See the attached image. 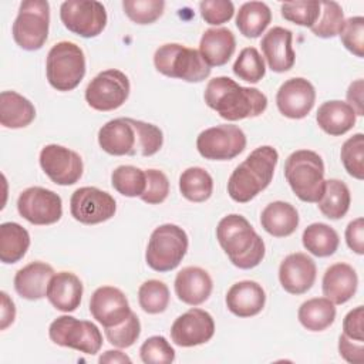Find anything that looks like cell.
<instances>
[{
	"label": "cell",
	"mask_w": 364,
	"mask_h": 364,
	"mask_svg": "<svg viewBox=\"0 0 364 364\" xmlns=\"http://www.w3.org/2000/svg\"><path fill=\"white\" fill-rule=\"evenodd\" d=\"M215 334L213 317L198 307L181 314L171 326V338L179 347H195L208 343Z\"/></svg>",
	"instance_id": "obj_17"
},
{
	"label": "cell",
	"mask_w": 364,
	"mask_h": 364,
	"mask_svg": "<svg viewBox=\"0 0 364 364\" xmlns=\"http://www.w3.org/2000/svg\"><path fill=\"white\" fill-rule=\"evenodd\" d=\"M301 242L304 249L311 255L317 257H327L337 250L340 237L338 233L327 223L316 222L303 230Z\"/></svg>",
	"instance_id": "obj_34"
},
{
	"label": "cell",
	"mask_w": 364,
	"mask_h": 364,
	"mask_svg": "<svg viewBox=\"0 0 364 364\" xmlns=\"http://www.w3.org/2000/svg\"><path fill=\"white\" fill-rule=\"evenodd\" d=\"M138 301L145 313L159 314L169 304V289L161 280H146L138 289Z\"/></svg>",
	"instance_id": "obj_38"
},
{
	"label": "cell",
	"mask_w": 364,
	"mask_h": 364,
	"mask_svg": "<svg viewBox=\"0 0 364 364\" xmlns=\"http://www.w3.org/2000/svg\"><path fill=\"white\" fill-rule=\"evenodd\" d=\"M277 161L279 154L270 145L253 149L229 176V196L237 203H246L256 198L270 185Z\"/></svg>",
	"instance_id": "obj_3"
},
{
	"label": "cell",
	"mask_w": 364,
	"mask_h": 364,
	"mask_svg": "<svg viewBox=\"0 0 364 364\" xmlns=\"http://www.w3.org/2000/svg\"><path fill=\"white\" fill-rule=\"evenodd\" d=\"M38 161L44 173L57 185H74L82 176L81 156L67 146L48 144L40 151Z\"/></svg>",
	"instance_id": "obj_16"
},
{
	"label": "cell",
	"mask_w": 364,
	"mask_h": 364,
	"mask_svg": "<svg viewBox=\"0 0 364 364\" xmlns=\"http://www.w3.org/2000/svg\"><path fill=\"white\" fill-rule=\"evenodd\" d=\"M107 340L118 348L131 347L141 334V323L138 316L131 311V314L118 326L104 328Z\"/></svg>",
	"instance_id": "obj_44"
},
{
	"label": "cell",
	"mask_w": 364,
	"mask_h": 364,
	"mask_svg": "<svg viewBox=\"0 0 364 364\" xmlns=\"http://www.w3.org/2000/svg\"><path fill=\"white\" fill-rule=\"evenodd\" d=\"M350 189L340 179H328L326 181L324 193L317 202L320 212L328 219H341L350 209Z\"/></svg>",
	"instance_id": "obj_35"
},
{
	"label": "cell",
	"mask_w": 364,
	"mask_h": 364,
	"mask_svg": "<svg viewBox=\"0 0 364 364\" xmlns=\"http://www.w3.org/2000/svg\"><path fill=\"white\" fill-rule=\"evenodd\" d=\"M48 84L57 91H71L85 75V55L80 46L71 41L54 44L46 60Z\"/></svg>",
	"instance_id": "obj_6"
},
{
	"label": "cell",
	"mask_w": 364,
	"mask_h": 364,
	"mask_svg": "<svg viewBox=\"0 0 364 364\" xmlns=\"http://www.w3.org/2000/svg\"><path fill=\"white\" fill-rule=\"evenodd\" d=\"M139 357L145 364H166L175 360V350L164 336H152L142 343Z\"/></svg>",
	"instance_id": "obj_45"
},
{
	"label": "cell",
	"mask_w": 364,
	"mask_h": 364,
	"mask_svg": "<svg viewBox=\"0 0 364 364\" xmlns=\"http://www.w3.org/2000/svg\"><path fill=\"white\" fill-rule=\"evenodd\" d=\"M111 185L124 196H141L146 186L145 171L132 165H119L111 173Z\"/></svg>",
	"instance_id": "obj_37"
},
{
	"label": "cell",
	"mask_w": 364,
	"mask_h": 364,
	"mask_svg": "<svg viewBox=\"0 0 364 364\" xmlns=\"http://www.w3.org/2000/svg\"><path fill=\"white\" fill-rule=\"evenodd\" d=\"M236 38L226 27L208 28L200 37L199 53L209 67L225 65L233 55Z\"/></svg>",
	"instance_id": "obj_27"
},
{
	"label": "cell",
	"mask_w": 364,
	"mask_h": 364,
	"mask_svg": "<svg viewBox=\"0 0 364 364\" xmlns=\"http://www.w3.org/2000/svg\"><path fill=\"white\" fill-rule=\"evenodd\" d=\"M179 191L191 202H205L212 196L213 179L210 173L200 166H191L179 176Z\"/></svg>",
	"instance_id": "obj_36"
},
{
	"label": "cell",
	"mask_w": 364,
	"mask_h": 364,
	"mask_svg": "<svg viewBox=\"0 0 364 364\" xmlns=\"http://www.w3.org/2000/svg\"><path fill=\"white\" fill-rule=\"evenodd\" d=\"M131 85L128 77L109 68L97 74L85 88V101L95 111H114L129 97Z\"/></svg>",
	"instance_id": "obj_10"
},
{
	"label": "cell",
	"mask_w": 364,
	"mask_h": 364,
	"mask_svg": "<svg viewBox=\"0 0 364 364\" xmlns=\"http://www.w3.org/2000/svg\"><path fill=\"white\" fill-rule=\"evenodd\" d=\"M188 245V235L182 228L173 223H164L151 233L145 262L155 272L173 270L185 257Z\"/></svg>",
	"instance_id": "obj_7"
},
{
	"label": "cell",
	"mask_w": 364,
	"mask_h": 364,
	"mask_svg": "<svg viewBox=\"0 0 364 364\" xmlns=\"http://www.w3.org/2000/svg\"><path fill=\"white\" fill-rule=\"evenodd\" d=\"M216 239L232 264L239 269H253L264 257L263 239L242 215L230 213L222 218L216 228Z\"/></svg>",
	"instance_id": "obj_2"
},
{
	"label": "cell",
	"mask_w": 364,
	"mask_h": 364,
	"mask_svg": "<svg viewBox=\"0 0 364 364\" xmlns=\"http://www.w3.org/2000/svg\"><path fill=\"white\" fill-rule=\"evenodd\" d=\"M200 16L210 26H220L233 17L235 6L230 0H205L199 3Z\"/></svg>",
	"instance_id": "obj_48"
},
{
	"label": "cell",
	"mask_w": 364,
	"mask_h": 364,
	"mask_svg": "<svg viewBox=\"0 0 364 364\" xmlns=\"http://www.w3.org/2000/svg\"><path fill=\"white\" fill-rule=\"evenodd\" d=\"M336 304L327 297H313L301 303L297 311L300 324L309 331H323L334 323Z\"/></svg>",
	"instance_id": "obj_32"
},
{
	"label": "cell",
	"mask_w": 364,
	"mask_h": 364,
	"mask_svg": "<svg viewBox=\"0 0 364 364\" xmlns=\"http://www.w3.org/2000/svg\"><path fill=\"white\" fill-rule=\"evenodd\" d=\"M358 277L353 266L347 263H334L326 269L321 289L324 297L334 304L347 303L357 291Z\"/></svg>",
	"instance_id": "obj_24"
},
{
	"label": "cell",
	"mask_w": 364,
	"mask_h": 364,
	"mask_svg": "<svg viewBox=\"0 0 364 364\" xmlns=\"http://www.w3.org/2000/svg\"><path fill=\"white\" fill-rule=\"evenodd\" d=\"M364 90V81L363 78H358L355 81H353L348 85L347 90V104L354 109L355 115L361 117L364 115V102H363V91Z\"/></svg>",
	"instance_id": "obj_52"
},
{
	"label": "cell",
	"mask_w": 364,
	"mask_h": 364,
	"mask_svg": "<svg viewBox=\"0 0 364 364\" xmlns=\"http://www.w3.org/2000/svg\"><path fill=\"white\" fill-rule=\"evenodd\" d=\"M30 247V235L27 229L16 222L0 225V260L13 264L21 260Z\"/></svg>",
	"instance_id": "obj_31"
},
{
	"label": "cell",
	"mask_w": 364,
	"mask_h": 364,
	"mask_svg": "<svg viewBox=\"0 0 364 364\" xmlns=\"http://www.w3.org/2000/svg\"><path fill=\"white\" fill-rule=\"evenodd\" d=\"M316 263L306 253L296 252L287 255L279 266V280L282 287L290 294H303L316 282Z\"/></svg>",
	"instance_id": "obj_20"
},
{
	"label": "cell",
	"mask_w": 364,
	"mask_h": 364,
	"mask_svg": "<svg viewBox=\"0 0 364 364\" xmlns=\"http://www.w3.org/2000/svg\"><path fill=\"white\" fill-rule=\"evenodd\" d=\"M338 353L340 355L351 364L364 363V341H357L348 338L346 334L338 337Z\"/></svg>",
	"instance_id": "obj_50"
},
{
	"label": "cell",
	"mask_w": 364,
	"mask_h": 364,
	"mask_svg": "<svg viewBox=\"0 0 364 364\" xmlns=\"http://www.w3.org/2000/svg\"><path fill=\"white\" fill-rule=\"evenodd\" d=\"M154 64L158 73L186 82H200L210 75L212 70L199 50L178 43L159 46L154 54Z\"/></svg>",
	"instance_id": "obj_5"
},
{
	"label": "cell",
	"mask_w": 364,
	"mask_h": 364,
	"mask_svg": "<svg viewBox=\"0 0 364 364\" xmlns=\"http://www.w3.org/2000/svg\"><path fill=\"white\" fill-rule=\"evenodd\" d=\"M146 186L139 196L148 205H159L169 195V179L159 169H146Z\"/></svg>",
	"instance_id": "obj_47"
},
{
	"label": "cell",
	"mask_w": 364,
	"mask_h": 364,
	"mask_svg": "<svg viewBox=\"0 0 364 364\" xmlns=\"http://www.w3.org/2000/svg\"><path fill=\"white\" fill-rule=\"evenodd\" d=\"M48 337L57 346L88 355L97 354L102 346V334L92 321L78 320L68 314L57 317L50 324Z\"/></svg>",
	"instance_id": "obj_9"
},
{
	"label": "cell",
	"mask_w": 364,
	"mask_h": 364,
	"mask_svg": "<svg viewBox=\"0 0 364 364\" xmlns=\"http://www.w3.org/2000/svg\"><path fill=\"white\" fill-rule=\"evenodd\" d=\"M50 4L46 0H26L18 7L11 34L16 44L27 51L40 50L48 37Z\"/></svg>",
	"instance_id": "obj_8"
},
{
	"label": "cell",
	"mask_w": 364,
	"mask_h": 364,
	"mask_svg": "<svg viewBox=\"0 0 364 364\" xmlns=\"http://www.w3.org/2000/svg\"><path fill=\"white\" fill-rule=\"evenodd\" d=\"M340 158L350 176L358 181L364 179V135L361 132L354 134L343 144Z\"/></svg>",
	"instance_id": "obj_41"
},
{
	"label": "cell",
	"mask_w": 364,
	"mask_h": 364,
	"mask_svg": "<svg viewBox=\"0 0 364 364\" xmlns=\"http://www.w3.org/2000/svg\"><path fill=\"white\" fill-rule=\"evenodd\" d=\"M225 301L232 314L237 317H252L263 310L266 293L257 282L242 280L230 286Z\"/></svg>",
	"instance_id": "obj_23"
},
{
	"label": "cell",
	"mask_w": 364,
	"mask_h": 364,
	"mask_svg": "<svg viewBox=\"0 0 364 364\" xmlns=\"http://www.w3.org/2000/svg\"><path fill=\"white\" fill-rule=\"evenodd\" d=\"M293 33L289 28L276 26L262 38L260 47L267 65L274 73L289 71L296 61V53L291 47Z\"/></svg>",
	"instance_id": "obj_21"
},
{
	"label": "cell",
	"mask_w": 364,
	"mask_h": 364,
	"mask_svg": "<svg viewBox=\"0 0 364 364\" xmlns=\"http://www.w3.org/2000/svg\"><path fill=\"white\" fill-rule=\"evenodd\" d=\"M347 246L357 255H364V219L357 218L346 228Z\"/></svg>",
	"instance_id": "obj_51"
},
{
	"label": "cell",
	"mask_w": 364,
	"mask_h": 364,
	"mask_svg": "<svg viewBox=\"0 0 364 364\" xmlns=\"http://www.w3.org/2000/svg\"><path fill=\"white\" fill-rule=\"evenodd\" d=\"M17 210L21 218L33 225H53L63 216V200L54 191L31 186L20 193Z\"/></svg>",
	"instance_id": "obj_13"
},
{
	"label": "cell",
	"mask_w": 364,
	"mask_h": 364,
	"mask_svg": "<svg viewBox=\"0 0 364 364\" xmlns=\"http://www.w3.org/2000/svg\"><path fill=\"white\" fill-rule=\"evenodd\" d=\"M1 296V317H0V328L6 330L10 324H13L16 318V306L13 300L9 297L6 291H0Z\"/></svg>",
	"instance_id": "obj_53"
},
{
	"label": "cell",
	"mask_w": 364,
	"mask_h": 364,
	"mask_svg": "<svg viewBox=\"0 0 364 364\" xmlns=\"http://www.w3.org/2000/svg\"><path fill=\"white\" fill-rule=\"evenodd\" d=\"M200 156L209 161H229L246 148L245 132L233 124H220L203 129L196 138Z\"/></svg>",
	"instance_id": "obj_11"
},
{
	"label": "cell",
	"mask_w": 364,
	"mask_h": 364,
	"mask_svg": "<svg viewBox=\"0 0 364 364\" xmlns=\"http://www.w3.org/2000/svg\"><path fill=\"white\" fill-rule=\"evenodd\" d=\"M98 144L109 155H141L139 119L115 118L105 122L98 131Z\"/></svg>",
	"instance_id": "obj_15"
},
{
	"label": "cell",
	"mask_w": 364,
	"mask_h": 364,
	"mask_svg": "<svg viewBox=\"0 0 364 364\" xmlns=\"http://www.w3.org/2000/svg\"><path fill=\"white\" fill-rule=\"evenodd\" d=\"M173 284L178 299L189 306L205 303L213 289V282L209 273L198 266L183 267L176 274Z\"/></svg>",
	"instance_id": "obj_22"
},
{
	"label": "cell",
	"mask_w": 364,
	"mask_h": 364,
	"mask_svg": "<svg viewBox=\"0 0 364 364\" xmlns=\"http://www.w3.org/2000/svg\"><path fill=\"white\" fill-rule=\"evenodd\" d=\"M321 17L310 28L314 36L321 38H331L340 34L344 24V13L337 1H320Z\"/></svg>",
	"instance_id": "obj_40"
},
{
	"label": "cell",
	"mask_w": 364,
	"mask_h": 364,
	"mask_svg": "<svg viewBox=\"0 0 364 364\" xmlns=\"http://www.w3.org/2000/svg\"><path fill=\"white\" fill-rule=\"evenodd\" d=\"M363 318H364L363 306H357L355 309L350 310L343 320V334H346L348 338L364 341Z\"/></svg>",
	"instance_id": "obj_49"
},
{
	"label": "cell",
	"mask_w": 364,
	"mask_h": 364,
	"mask_svg": "<svg viewBox=\"0 0 364 364\" xmlns=\"http://www.w3.org/2000/svg\"><path fill=\"white\" fill-rule=\"evenodd\" d=\"M354 109L344 101L331 100L323 102L316 114L317 125L331 136H340L348 132L355 124Z\"/></svg>",
	"instance_id": "obj_29"
},
{
	"label": "cell",
	"mask_w": 364,
	"mask_h": 364,
	"mask_svg": "<svg viewBox=\"0 0 364 364\" xmlns=\"http://www.w3.org/2000/svg\"><path fill=\"white\" fill-rule=\"evenodd\" d=\"M82 291L84 287L78 276L71 272H58L50 279L46 297L54 309L70 313L80 306Z\"/></svg>",
	"instance_id": "obj_25"
},
{
	"label": "cell",
	"mask_w": 364,
	"mask_h": 364,
	"mask_svg": "<svg viewBox=\"0 0 364 364\" xmlns=\"http://www.w3.org/2000/svg\"><path fill=\"white\" fill-rule=\"evenodd\" d=\"M284 178L293 193L303 202L317 203L324 193V162L314 151L291 152L284 162Z\"/></svg>",
	"instance_id": "obj_4"
},
{
	"label": "cell",
	"mask_w": 364,
	"mask_h": 364,
	"mask_svg": "<svg viewBox=\"0 0 364 364\" xmlns=\"http://www.w3.org/2000/svg\"><path fill=\"white\" fill-rule=\"evenodd\" d=\"M36 118V108L30 100L16 91L0 94V124L4 128H24Z\"/></svg>",
	"instance_id": "obj_30"
},
{
	"label": "cell",
	"mask_w": 364,
	"mask_h": 364,
	"mask_svg": "<svg viewBox=\"0 0 364 364\" xmlns=\"http://www.w3.org/2000/svg\"><path fill=\"white\" fill-rule=\"evenodd\" d=\"M122 9L128 18L136 24H151L156 21L165 9L162 0H124Z\"/></svg>",
	"instance_id": "obj_43"
},
{
	"label": "cell",
	"mask_w": 364,
	"mask_h": 364,
	"mask_svg": "<svg viewBox=\"0 0 364 364\" xmlns=\"http://www.w3.org/2000/svg\"><path fill=\"white\" fill-rule=\"evenodd\" d=\"M272 21V11L266 3H243L236 14V27L247 38H256L267 28Z\"/></svg>",
	"instance_id": "obj_33"
},
{
	"label": "cell",
	"mask_w": 364,
	"mask_h": 364,
	"mask_svg": "<svg viewBox=\"0 0 364 364\" xmlns=\"http://www.w3.org/2000/svg\"><path fill=\"white\" fill-rule=\"evenodd\" d=\"M340 38L343 46L353 53L355 57L364 55V17L354 16L344 20L343 28L340 31Z\"/></svg>",
	"instance_id": "obj_46"
},
{
	"label": "cell",
	"mask_w": 364,
	"mask_h": 364,
	"mask_svg": "<svg viewBox=\"0 0 364 364\" xmlns=\"http://www.w3.org/2000/svg\"><path fill=\"white\" fill-rule=\"evenodd\" d=\"M233 73L236 77H239L243 81H247L252 84L259 82L266 74V65L257 48L255 47L243 48L233 64Z\"/></svg>",
	"instance_id": "obj_39"
},
{
	"label": "cell",
	"mask_w": 364,
	"mask_h": 364,
	"mask_svg": "<svg viewBox=\"0 0 364 364\" xmlns=\"http://www.w3.org/2000/svg\"><path fill=\"white\" fill-rule=\"evenodd\" d=\"M316 102L314 85L303 78L294 77L284 81L276 94V105L282 115L290 119H301L309 115Z\"/></svg>",
	"instance_id": "obj_18"
},
{
	"label": "cell",
	"mask_w": 364,
	"mask_h": 364,
	"mask_svg": "<svg viewBox=\"0 0 364 364\" xmlns=\"http://www.w3.org/2000/svg\"><path fill=\"white\" fill-rule=\"evenodd\" d=\"M203 98L209 108L228 121L259 117L267 108V97L260 90L242 87L225 75L208 82Z\"/></svg>",
	"instance_id": "obj_1"
},
{
	"label": "cell",
	"mask_w": 364,
	"mask_h": 364,
	"mask_svg": "<svg viewBox=\"0 0 364 364\" xmlns=\"http://www.w3.org/2000/svg\"><path fill=\"white\" fill-rule=\"evenodd\" d=\"M117 202L105 191L95 186H82L73 192L70 199L71 216L84 225H97L115 215Z\"/></svg>",
	"instance_id": "obj_14"
},
{
	"label": "cell",
	"mask_w": 364,
	"mask_h": 364,
	"mask_svg": "<svg viewBox=\"0 0 364 364\" xmlns=\"http://www.w3.org/2000/svg\"><path fill=\"white\" fill-rule=\"evenodd\" d=\"M260 225L274 237H287L299 226V212L289 202L274 200L262 210Z\"/></svg>",
	"instance_id": "obj_28"
},
{
	"label": "cell",
	"mask_w": 364,
	"mask_h": 364,
	"mask_svg": "<svg viewBox=\"0 0 364 364\" xmlns=\"http://www.w3.org/2000/svg\"><path fill=\"white\" fill-rule=\"evenodd\" d=\"M98 361H100L101 364H102V363L119 364V363H131V358H129L125 353H122V351H119V350H108V351H105L104 354L100 355Z\"/></svg>",
	"instance_id": "obj_54"
},
{
	"label": "cell",
	"mask_w": 364,
	"mask_h": 364,
	"mask_svg": "<svg viewBox=\"0 0 364 364\" xmlns=\"http://www.w3.org/2000/svg\"><path fill=\"white\" fill-rule=\"evenodd\" d=\"M131 311L127 296L114 286L98 287L90 299V313L104 328L121 324Z\"/></svg>",
	"instance_id": "obj_19"
},
{
	"label": "cell",
	"mask_w": 364,
	"mask_h": 364,
	"mask_svg": "<svg viewBox=\"0 0 364 364\" xmlns=\"http://www.w3.org/2000/svg\"><path fill=\"white\" fill-rule=\"evenodd\" d=\"M54 269L44 262H31L17 270L14 276V289L18 296L27 300L43 299L47 293Z\"/></svg>",
	"instance_id": "obj_26"
},
{
	"label": "cell",
	"mask_w": 364,
	"mask_h": 364,
	"mask_svg": "<svg viewBox=\"0 0 364 364\" xmlns=\"http://www.w3.org/2000/svg\"><path fill=\"white\" fill-rule=\"evenodd\" d=\"M60 18L64 27L84 38L97 37L107 26V11L95 0H68L60 6Z\"/></svg>",
	"instance_id": "obj_12"
},
{
	"label": "cell",
	"mask_w": 364,
	"mask_h": 364,
	"mask_svg": "<svg viewBox=\"0 0 364 364\" xmlns=\"http://www.w3.org/2000/svg\"><path fill=\"white\" fill-rule=\"evenodd\" d=\"M282 17L287 21H291L297 26L313 27L318 20L321 6L316 0H301V1H289L280 6Z\"/></svg>",
	"instance_id": "obj_42"
}]
</instances>
